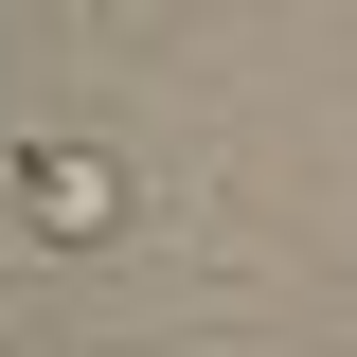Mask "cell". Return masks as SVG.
Returning <instances> with one entry per match:
<instances>
[{
  "mask_svg": "<svg viewBox=\"0 0 357 357\" xmlns=\"http://www.w3.org/2000/svg\"><path fill=\"white\" fill-rule=\"evenodd\" d=\"M0 197L36 215L54 250H107V232L143 215V197H126V178H107V161H89V143H0Z\"/></svg>",
  "mask_w": 357,
  "mask_h": 357,
  "instance_id": "obj_1",
  "label": "cell"
}]
</instances>
